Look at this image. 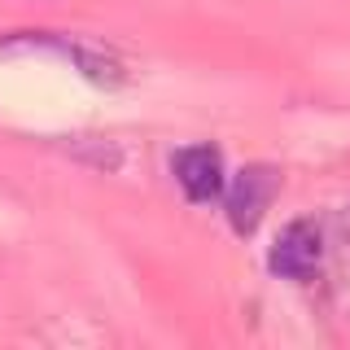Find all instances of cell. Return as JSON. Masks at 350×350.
Here are the masks:
<instances>
[{"label":"cell","instance_id":"cell-1","mask_svg":"<svg viewBox=\"0 0 350 350\" xmlns=\"http://www.w3.org/2000/svg\"><path fill=\"white\" fill-rule=\"evenodd\" d=\"M276 189H280V175H276V167H267V162H250V167H241L232 175V184H228V193H224V215H228V224H232L237 237L258 232V224H262V215H267Z\"/></svg>","mask_w":350,"mask_h":350},{"label":"cell","instance_id":"cell-2","mask_svg":"<svg viewBox=\"0 0 350 350\" xmlns=\"http://www.w3.org/2000/svg\"><path fill=\"white\" fill-rule=\"evenodd\" d=\"M18 49H53V53H62V57L75 62V70H79L88 83H96V88H118V83H123V66L109 57V53L92 49V44L62 40V36H18V40H0V53H18Z\"/></svg>","mask_w":350,"mask_h":350},{"label":"cell","instance_id":"cell-3","mask_svg":"<svg viewBox=\"0 0 350 350\" xmlns=\"http://www.w3.org/2000/svg\"><path fill=\"white\" fill-rule=\"evenodd\" d=\"M320 258H324L320 228H315L311 219H293L289 228H280L276 245H271V254H267V267L284 280H306V276H315Z\"/></svg>","mask_w":350,"mask_h":350},{"label":"cell","instance_id":"cell-4","mask_svg":"<svg viewBox=\"0 0 350 350\" xmlns=\"http://www.w3.org/2000/svg\"><path fill=\"white\" fill-rule=\"evenodd\" d=\"M171 171H175V184L184 189V197L189 202H215L219 193H224L228 175H224V153H219L215 145H189L180 149L171 158Z\"/></svg>","mask_w":350,"mask_h":350}]
</instances>
